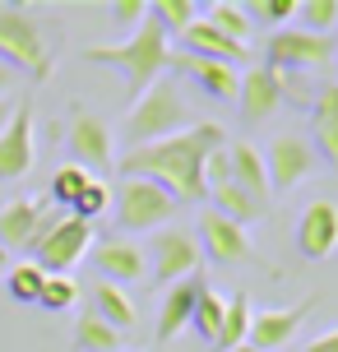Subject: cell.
<instances>
[{"label": "cell", "instance_id": "cell-24", "mask_svg": "<svg viewBox=\"0 0 338 352\" xmlns=\"http://www.w3.org/2000/svg\"><path fill=\"white\" fill-rule=\"evenodd\" d=\"M209 204H214V213H223V218H232V223H255V218H264V204H255L241 186H232V181H223V186H209Z\"/></svg>", "mask_w": 338, "mask_h": 352}, {"label": "cell", "instance_id": "cell-29", "mask_svg": "<svg viewBox=\"0 0 338 352\" xmlns=\"http://www.w3.org/2000/svg\"><path fill=\"white\" fill-rule=\"evenodd\" d=\"M89 181H93V172L74 167V162H70V167H56V176H52V204L70 213L74 204H79V195L89 190Z\"/></svg>", "mask_w": 338, "mask_h": 352}, {"label": "cell", "instance_id": "cell-9", "mask_svg": "<svg viewBox=\"0 0 338 352\" xmlns=\"http://www.w3.org/2000/svg\"><path fill=\"white\" fill-rule=\"evenodd\" d=\"M264 167H269V186H273V190H292V186H302L306 176L320 167V158H315V148H311L306 135L283 130V135H273V144L264 148Z\"/></svg>", "mask_w": 338, "mask_h": 352}, {"label": "cell", "instance_id": "cell-22", "mask_svg": "<svg viewBox=\"0 0 338 352\" xmlns=\"http://www.w3.org/2000/svg\"><path fill=\"white\" fill-rule=\"evenodd\" d=\"M42 213L47 204L42 199H10V204H0V250L10 255V250H28L33 246V232L42 223Z\"/></svg>", "mask_w": 338, "mask_h": 352}, {"label": "cell", "instance_id": "cell-28", "mask_svg": "<svg viewBox=\"0 0 338 352\" xmlns=\"http://www.w3.org/2000/svg\"><path fill=\"white\" fill-rule=\"evenodd\" d=\"M204 23H214L218 33L232 37V42H246L250 28H255V23L246 19V5H232V0H214V5L204 10Z\"/></svg>", "mask_w": 338, "mask_h": 352}, {"label": "cell", "instance_id": "cell-8", "mask_svg": "<svg viewBox=\"0 0 338 352\" xmlns=\"http://www.w3.org/2000/svg\"><path fill=\"white\" fill-rule=\"evenodd\" d=\"M199 241L195 232L185 228H162L153 232V250H148V274L162 283H181V278H195L199 274Z\"/></svg>", "mask_w": 338, "mask_h": 352}, {"label": "cell", "instance_id": "cell-7", "mask_svg": "<svg viewBox=\"0 0 338 352\" xmlns=\"http://www.w3.org/2000/svg\"><path fill=\"white\" fill-rule=\"evenodd\" d=\"M89 250H93V223L74 218V213H60V223L33 246V264L42 274H70Z\"/></svg>", "mask_w": 338, "mask_h": 352}, {"label": "cell", "instance_id": "cell-30", "mask_svg": "<svg viewBox=\"0 0 338 352\" xmlns=\"http://www.w3.org/2000/svg\"><path fill=\"white\" fill-rule=\"evenodd\" d=\"M148 14L158 19L162 33H185L199 19V5L195 0H158V5H148Z\"/></svg>", "mask_w": 338, "mask_h": 352}, {"label": "cell", "instance_id": "cell-2", "mask_svg": "<svg viewBox=\"0 0 338 352\" xmlns=\"http://www.w3.org/2000/svg\"><path fill=\"white\" fill-rule=\"evenodd\" d=\"M84 60L121 70L125 74V88H130V98H139L148 84H158L162 74H167L172 42H167V33L158 28V19L148 14L135 33L125 37V42H102V47H89V52H84Z\"/></svg>", "mask_w": 338, "mask_h": 352}, {"label": "cell", "instance_id": "cell-35", "mask_svg": "<svg viewBox=\"0 0 338 352\" xmlns=\"http://www.w3.org/2000/svg\"><path fill=\"white\" fill-rule=\"evenodd\" d=\"M107 209H111V186L93 176V181H89V190L79 195V204H74L70 213H74V218H84V223H93V218H102Z\"/></svg>", "mask_w": 338, "mask_h": 352}, {"label": "cell", "instance_id": "cell-34", "mask_svg": "<svg viewBox=\"0 0 338 352\" xmlns=\"http://www.w3.org/2000/svg\"><path fill=\"white\" fill-rule=\"evenodd\" d=\"M278 93H283V102H292V107H302V111H311L320 88L311 84V74H302V70H283V74H278Z\"/></svg>", "mask_w": 338, "mask_h": 352}, {"label": "cell", "instance_id": "cell-41", "mask_svg": "<svg viewBox=\"0 0 338 352\" xmlns=\"http://www.w3.org/2000/svg\"><path fill=\"white\" fill-rule=\"evenodd\" d=\"M232 352H260V348H250V343H241V348H232Z\"/></svg>", "mask_w": 338, "mask_h": 352}, {"label": "cell", "instance_id": "cell-11", "mask_svg": "<svg viewBox=\"0 0 338 352\" xmlns=\"http://www.w3.org/2000/svg\"><path fill=\"white\" fill-rule=\"evenodd\" d=\"M37 158V121H33V102H19L10 125L0 130V181H19L33 172Z\"/></svg>", "mask_w": 338, "mask_h": 352}, {"label": "cell", "instance_id": "cell-23", "mask_svg": "<svg viewBox=\"0 0 338 352\" xmlns=\"http://www.w3.org/2000/svg\"><path fill=\"white\" fill-rule=\"evenodd\" d=\"M93 316H102L116 329V334H125V329H135V301L125 297V287H116V283H98L93 287Z\"/></svg>", "mask_w": 338, "mask_h": 352}, {"label": "cell", "instance_id": "cell-31", "mask_svg": "<svg viewBox=\"0 0 338 352\" xmlns=\"http://www.w3.org/2000/svg\"><path fill=\"white\" fill-rule=\"evenodd\" d=\"M74 301H79V283H74L70 274H47L42 292H37V306H47V311H70Z\"/></svg>", "mask_w": 338, "mask_h": 352}, {"label": "cell", "instance_id": "cell-19", "mask_svg": "<svg viewBox=\"0 0 338 352\" xmlns=\"http://www.w3.org/2000/svg\"><path fill=\"white\" fill-rule=\"evenodd\" d=\"M181 52H190V56H204V60H218V65H246L250 60V47L246 42H232V37H223L214 28V23H204V14L181 33Z\"/></svg>", "mask_w": 338, "mask_h": 352}, {"label": "cell", "instance_id": "cell-21", "mask_svg": "<svg viewBox=\"0 0 338 352\" xmlns=\"http://www.w3.org/2000/svg\"><path fill=\"white\" fill-rule=\"evenodd\" d=\"M199 287H204V274H195V278H181L167 287V297H162L158 306V343H167V338H177L181 329H190V316H195V301H199Z\"/></svg>", "mask_w": 338, "mask_h": 352}, {"label": "cell", "instance_id": "cell-37", "mask_svg": "<svg viewBox=\"0 0 338 352\" xmlns=\"http://www.w3.org/2000/svg\"><path fill=\"white\" fill-rule=\"evenodd\" d=\"M111 19L125 23V28H139L144 19H148V5L144 0H111Z\"/></svg>", "mask_w": 338, "mask_h": 352}, {"label": "cell", "instance_id": "cell-33", "mask_svg": "<svg viewBox=\"0 0 338 352\" xmlns=\"http://www.w3.org/2000/svg\"><path fill=\"white\" fill-rule=\"evenodd\" d=\"M10 297L14 301H28V306H37V292H42V283H47V274H42V269H37L33 260H23V264H14V269H10Z\"/></svg>", "mask_w": 338, "mask_h": 352}, {"label": "cell", "instance_id": "cell-10", "mask_svg": "<svg viewBox=\"0 0 338 352\" xmlns=\"http://www.w3.org/2000/svg\"><path fill=\"white\" fill-rule=\"evenodd\" d=\"M65 144H70L74 167H84V172H107V167H116V153H111V125L102 121V116H93L89 107H79V111L70 116V135H65Z\"/></svg>", "mask_w": 338, "mask_h": 352}, {"label": "cell", "instance_id": "cell-15", "mask_svg": "<svg viewBox=\"0 0 338 352\" xmlns=\"http://www.w3.org/2000/svg\"><path fill=\"white\" fill-rule=\"evenodd\" d=\"M311 306H315V297L297 301V306H283V311H260V316H250L246 343H250V348H260V352L287 348V343L297 338V329H302V320L311 316Z\"/></svg>", "mask_w": 338, "mask_h": 352}, {"label": "cell", "instance_id": "cell-36", "mask_svg": "<svg viewBox=\"0 0 338 352\" xmlns=\"http://www.w3.org/2000/svg\"><path fill=\"white\" fill-rule=\"evenodd\" d=\"M246 19H264V23H283V19H297V0H250Z\"/></svg>", "mask_w": 338, "mask_h": 352}, {"label": "cell", "instance_id": "cell-40", "mask_svg": "<svg viewBox=\"0 0 338 352\" xmlns=\"http://www.w3.org/2000/svg\"><path fill=\"white\" fill-rule=\"evenodd\" d=\"M14 98H0V130H5V125H10V116H14Z\"/></svg>", "mask_w": 338, "mask_h": 352}, {"label": "cell", "instance_id": "cell-26", "mask_svg": "<svg viewBox=\"0 0 338 352\" xmlns=\"http://www.w3.org/2000/svg\"><path fill=\"white\" fill-rule=\"evenodd\" d=\"M250 297L246 292H236V297L227 301V311H223V329H218V343L214 348L218 352H232V348H241L246 343V334H250Z\"/></svg>", "mask_w": 338, "mask_h": 352}, {"label": "cell", "instance_id": "cell-38", "mask_svg": "<svg viewBox=\"0 0 338 352\" xmlns=\"http://www.w3.org/2000/svg\"><path fill=\"white\" fill-rule=\"evenodd\" d=\"M306 352H338V329H324L320 338H311V348Z\"/></svg>", "mask_w": 338, "mask_h": 352}, {"label": "cell", "instance_id": "cell-18", "mask_svg": "<svg viewBox=\"0 0 338 352\" xmlns=\"http://www.w3.org/2000/svg\"><path fill=\"white\" fill-rule=\"evenodd\" d=\"M311 148L315 158L338 172V84H320L311 107Z\"/></svg>", "mask_w": 338, "mask_h": 352}, {"label": "cell", "instance_id": "cell-5", "mask_svg": "<svg viewBox=\"0 0 338 352\" xmlns=\"http://www.w3.org/2000/svg\"><path fill=\"white\" fill-rule=\"evenodd\" d=\"M111 213H116V232L135 236V232H162L177 213V199L139 176H121V190L111 195Z\"/></svg>", "mask_w": 338, "mask_h": 352}, {"label": "cell", "instance_id": "cell-4", "mask_svg": "<svg viewBox=\"0 0 338 352\" xmlns=\"http://www.w3.org/2000/svg\"><path fill=\"white\" fill-rule=\"evenodd\" d=\"M0 60L10 65V70L28 74L33 84L42 79H52V42H47V28H42V19L33 10H23V5H0Z\"/></svg>", "mask_w": 338, "mask_h": 352}, {"label": "cell", "instance_id": "cell-14", "mask_svg": "<svg viewBox=\"0 0 338 352\" xmlns=\"http://www.w3.org/2000/svg\"><path fill=\"white\" fill-rule=\"evenodd\" d=\"M89 255H93V264H98L102 283H116V287H125V283L148 278V255H144L139 241L111 236V241H98V246H93Z\"/></svg>", "mask_w": 338, "mask_h": 352}, {"label": "cell", "instance_id": "cell-12", "mask_svg": "<svg viewBox=\"0 0 338 352\" xmlns=\"http://www.w3.org/2000/svg\"><path fill=\"white\" fill-rule=\"evenodd\" d=\"M167 70L199 84V93H209L214 102H236V93H241V70L236 65H218V60H204V56H190V52H172Z\"/></svg>", "mask_w": 338, "mask_h": 352}, {"label": "cell", "instance_id": "cell-20", "mask_svg": "<svg viewBox=\"0 0 338 352\" xmlns=\"http://www.w3.org/2000/svg\"><path fill=\"white\" fill-rule=\"evenodd\" d=\"M227 167H232V186L255 199V204H269V167H264V148H255L250 140H236L227 144Z\"/></svg>", "mask_w": 338, "mask_h": 352}, {"label": "cell", "instance_id": "cell-32", "mask_svg": "<svg viewBox=\"0 0 338 352\" xmlns=\"http://www.w3.org/2000/svg\"><path fill=\"white\" fill-rule=\"evenodd\" d=\"M297 19H302L306 33L329 37L334 23H338V0H302V5H297Z\"/></svg>", "mask_w": 338, "mask_h": 352}, {"label": "cell", "instance_id": "cell-1", "mask_svg": "<svg viewBox=\"0 0 338 352\" xmlns=\"http://www.w3.org/2000/svg\"><path fill=\"white\" fill-rule=\"evenodd\" d=\"M227 144V130L218 121H195L190 130H181L172 140L144 144V148H125L116 172L121 176H139V181H153L172 199H185V204H199L209 199V186H204V158Z\"/></svg>", "mask_w": 338, "mask_h": 352}, {"label": "cell", "instance_id": "cell-39", "mask_svg": "<svg viewBox=\"0 0 338 352\" xmlns=\"http://www.w3.org/2000/svg\"><path fill=\"white\" fill-rule=\"evenodd\" d=\"M19 84V70H10L5 60H0V98H10V88Z\"/></svg>", "mask_w": 338, "mask_h": 352}, {"label": "cell", "instance_id": "cell-13", "mask_svg": "<svg viewBox=\"0 0 338 352\" xmlns=\"http://www.w3.org/2000/svg\"><path fill=\"white\" fill-rule=\"evenodd\" d=\"M297 250L306 260H329L338 250V204L334 199H311L297 218Z\"/></svg>", "mask_w": 338, "mask_h": 352}, {"label": "cell", "instance_id": "cell-27", "mask_svg": "<svg viewBox=\"0 0 338 352\" xmlns=\"http://www.w3.org/2000/svg\"><path fill=\"white\" fill-rule=\"evenodd\" d=\"M223 311H227V297H218L214 287L204 283L195 301V316H190V329H195L204 343H218V329H223Z\"/></svg>", "mask_w": 338, "mask_h": 352}, {"label": "cell", "instance_id": "cell-16", "mask_svg": "<svg viewBox=\"0 0 338 352\" xmlns=\"http://www.w3.org/2000/svg\"><path fill=\"white\" fill-rule=\"evenodd\" d=\"M199 250H209V260H218V264H241V260H250V236H246V228L241 223H232V218H223V213H214V209H204L199 213Z\"/></svg>", "mask_w": 338, "mask_h": 352}, {"label": "cell", "instance_id": "cell-25", "mask_svg": "<svg viewBox=\"0 0 338 352\" xmlns=\"http://www.w3.org/2000/svg\"><path fill=\"white\" fill-rule=\"evenodd\" d=\"M121 343H125V334H116L102 316L84 311L74 320V348L79 352H121Z\"/></svg>", "mask_w": 338, "mask_h": 352}, {"label": "cell", "instance_id": "cell-6", "mask_svg": "<svg viewBox=\"0 0 338 352\" xmlns=\"http://www.w3.org/2000/svg\"><path fill=\"white\" fill-rule=\"evenodd\" d=\"M329 60H338V42L320 33H306V28H278L264 42V70L283 74V70H324Z\"/></svg>", "mask_w": 338, "mask_h": 352}, {"label": "cell", "instance_id": "cell-3", "mask_svg": "<svg viewBox=\"0 0 338 352\" xmlns=\"http://www.w3.org/2000/svg\"><path fill=\"white\" fill-rule=\"evenodd\" d=\"M195 125V111H190V98L177 79L162 74L158 84H148L135 98L130 116H125V148H144V144H158V140H172L181 130Z\"/></svg>", "mask_w": 338, "mask_h": 352}, {"label": "cell", "instance_id": "cell-17", "mask_svg": "<svg viewBox=\"0 0 338 352\" xmlns=\"http://www.w3.org/2000/svg\"><path fill=\"white\" fill-rule=\"evenodd\" d=\"M236 107H241V116L250 125L269 121L278 107H283V93H278V74L264 70V65H250L241 74V93H236Z\"/></svg>", "mask_w": 338, "mask_h": 352}, {"label": "cell", "instance_id": "cell-42", "mask_svg": "<svg viewBox=\"0 0 338 352\" xmlns=\"http://www.w3.org/2000/svg\"><path fill=\"white\" fill-rule=\"evenodd\" d=\"M5 260H10V255H5V250H0V269H5Z\"/></svg>", "mask_w": 338, "mask_h": 352}]
</instances>
